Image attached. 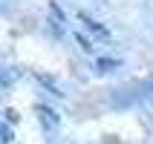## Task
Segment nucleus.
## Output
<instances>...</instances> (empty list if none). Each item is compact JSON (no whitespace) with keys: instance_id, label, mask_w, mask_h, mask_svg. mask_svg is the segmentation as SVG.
Here are the masks:
<instances>
[{"instance_id":"obj_5","label":"nucleus","mask_w":153,"mask_h":144,"mask_svg":"<svg viewBox=\"0 0 153 144\" xmlns=\"http://www.w3.org/2000/svg\"><path fill=\"white\" fill-rule=\"evenodd\" d=\"M38 81H41L43 86H49V89H52V92H55V95H64V92H61V86L55 84V81H52V78H46V75H38Z\"/></svg>"},{"instance_id":"obj_4","label":"nucleus","mask_w":153,"mask_h":144,"mask_svg":"<svg viewBox=\"0 0 153 144\" xmlns=\"http://www.w3.org/2000/svg\"><path fill=\"white\" fill-rule=\"evenodd\" d=\"M98 72H113V69H119V61L116 58H95V64H93Z\"/></svg>"},{"instance_id":"obj_8","label":"nucleus","mask_w":153,"mask_h":144,"mask_svg":"<svg viewBox=\"0 0 153 144\" xmlns=\"http://www.w3.org/2000/svg\"><path fill=\"white\" fill-rule=\"evenodd\" d=\"M3 115H6V124H15V121H17V112L15 110H6Z\"/></svg>"},{"instance_id":"obj_6","label":"nucleus","mask_w":153,"mask_h":144,"mask_svg":"<svg viewBox=\"0 0 153 144\" xmlns=\"http://www.w3.org/2000/svg\"><path fill=\"white\" fill-rule=\"evenodd\" d=\"M0 136H3V144H12V141H15V133H12V124H3V130H0Z\"/></svg>"},{"instance_id":"obj_2","label":"nucleus","mask_w":153,"mask_h":144,"mask_svg":"<svg viewBox=\"0 0 153 144\" xmlns=\"http://www.w3.org/2000/svg\"><path fill=\"white\" fill-rule=\"evenodd\" d=\"M38 115H41V124L46 130L58 127V112H55V110H49V107H38Z\"/></svg>"},{"instance_id":"obj_1","label":"nucleus","mask_w":153,"mask_h":144,"mask_svg":"<svg viewBox=\"0 0 153 144\" xmlns=\"http://www.w3.org/2000/svg\"><path fill=\"white\" fill-rule=\"evenodd\" d=\"M75 17H78V20H81V23H84L93 35H98L101 41H110V38H113V35H110V29H107V26H101L98 20H95V17H90V15H87V12H78Z\"/></svg>"},{"instance_id":"obj_3","label":"nucleus","mask_w":153,"mask_h":144,"mask_svg":"<svg viewBox=\"0 0 153 144\" xmlns=\"http://www.w3.org/2000/svg\"><path fill=\"white\" fill-rule=\"evenodd\" d=\"M72 38H75V43H78V46H81L84 52H90V55H95V52H98V43H95V41H90V38H87L84 32L72 29Z\"/></svg>"},{"instance_id":"obj_9","label":"nucleus","mask_w":153,"mask_h":144,"mask_svg":"<svg viewBox=\"0 0 153 144\" xmlns=\"http://www.w3.org/2000/svg\"><path fill=\"white\" fill-rule=\"evenodd\" d=\"M150 89H153V86H150Z\"/></svg>"},{"instance_id":"obj_7","label":"nucleus","mask_w":153,"mask_h":144,"mask_svg":"<svg viewBox=\"0 0 153 144\" xmlns=\"http://www.w3.org/2000/svg\"><path fill=\"white\" fill-rule=\"evenodd\" d=\"M49 9H52V15H55V20H58V23H64V12L58 9V3H49Z\"/></svg>"}]
</instances>
